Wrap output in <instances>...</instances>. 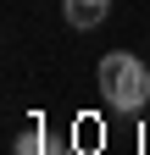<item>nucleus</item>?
<instances>
[{"mask_svg":"<svg viewBox=\"0 0 150 155\" xmlns=\"http://www.w3.org/2000/svg\"><path fill=\"white\" fill-rule=\"evenodd\" d=\"M100 94L117 111H139L150 100V72L139 55H122V50H111L106 61H100Z\"/></svg>","mask_w":150,"mask_h":155,"instance_id":"nucleus-1","label":"nucleus"},{"mask_svg":"<svg viewBox=\"0 0 150 155\" xmlns=\"http://www.w3.org/2000/svg\"><path fill=\"white\" fill-rule=\"evenodd\" d=\"M17 155H45V139H39V127H28L22 139H17Z\"/></svg>","mask_w":150,"mask_h":155,"instance_id":"nucleus-3","label":"nucleus"},{"mask_svg":"<svg viewBox=\"0 0 150 155\" xmlns=\"http://www.w3.org/2000/svg\"><path fill=\"white\" fill-rule=\"evenodd\" d=\"M61 11H67V22H72V28H100V22H106V11H111V0H67Z\"/></svg>","mask_w":150,"mask_h":155,"instance_id":"nucleus-2","label":"nucleus"}]
</instances>
